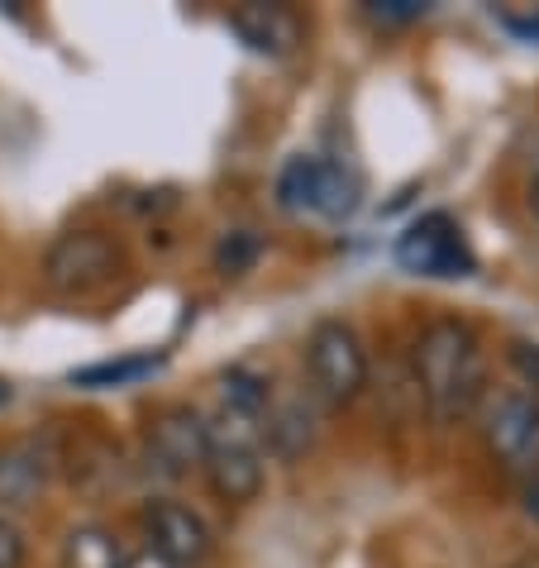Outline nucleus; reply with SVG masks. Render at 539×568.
I'll list each match as a JSON object with an SVG mask.
<instances>
[{"label": "nucleus", "mask_w": 539, "mask_h": 568, "mask_svg": "<svg viewBox=\"0 0 539 568\" xmlns=\"http://www.w3.org/2000/svg\"><path fill=\"white\" fill-rule=\"evenodd\" d=\"M368 14L377 24H410L425 14V0H373Z\"/></svg>", "instance_id": "nucleus-17"}, {"label": "nucleus", "mask_w": 539, "mask_h": 568, "mask_svg": "<svg viewBox=\"0 0 539 568\" xmlns=\"http://www.w3.org/2000/svg\"><path fill=\"white\" fill-rule=\"evenodd\" d=\"M506 29L520 39H539V14H526V20H520V14H506Z\"/></svg>", "instance_id": "nucleus-20"}, {"label": "nucleus", "mask_w": 539, "mask_h": 568, "mask_svg": "<svg viewBox=\"0 0 539 568\" xmlns=\"http://www.w3.org/2000/svg\"><path fill=\"white\" fill-rule=\"evenodd\" d=\"M120 273H124V254L101 230H68L43 254V282H49V292L72 296V302L77 296L105 292Z\"/></svg>", "instance_id": "nucleus-4"}, {"label": "nucleus", "mask_w": 539, "mask_h": 568, "mask_svg": "<svg viewBox=\"0 0 539 568\" xmlns=\"http://www.w3.org/2000/svg\"><path fill=\"white\" fill-rule=\"evenodd\" d=\"M511 363H516V373H520V387L539 392V344L511 339Z\"/></svg>", "instance_id": "nucleus-19"}, {"label": "nucleus", "mask_w": 539, "mask_h": 568, "mask_svg": "<svg viewBox=\"0 0 539 568\" xmlns=\"http://www.w3.org/2000/svg\"><path fill=\"white\" fill-rule=\"evenodd\" d=\"M205 483H211V493L220 501H234V507H244L263 493V454L258 449H220L211 445L205 449Z\"/></svg>", "instance_id": "nucleus-10"}, {"label": "nucleus", "mask_w": 539, "mask_h": 568, "mask_svg": "<svg viewBox=\"0 0 539 568\" xmlns=\"http://www.w3.org/2000/svg\"><path fill=\"white\" fill-rule=\"evenodd\" d=\"M124 545L115 540V530L96 526V520H87V526H72L68 540H62V568H124Z\"/></svg>", "instance_id": "nucleus-12"}, {"label": "nucleus", "mask_w": 539, "mask_h": 568, "mask_svg": "<svg viewBox=\"0 0 539 568\" xmlns=\"http://www.w3.org/2000/svg\"><path fill=\"white\" fill-rule=\"evenodd\" d=\"M6 402H10V387H6V383H0V406H6Z\"/></svg>", "instance_id": "nucleus-25"}, {"label": "nucleus", "mask_w": 539, "mask_h": 568, "mask_svg": "<svg viewBox=\"0 0 539 568\" xmlns=\"http://www.w3.org/2000/svg\"><path fill=\"white\" fill-rule=\"evenodd\" d=\"M24 530L14 526V520L0 511V568H24Z\"/></svg>", "instance_id": "nucleus-18"}, {"label": "nucleus", "mask_w": 539, "mask_h": 568, "mask_svg": "<svg viewBox=\"0 0 539 568\" xmlns=\"http://www.w3.org/2000/svg\"><path fill=\"white\" fill-rule=\"evenodd\" d=\"M306 373H311V387L315 397L329 402V406H348L363 397L368 387V349H363L358 329L348 321H321L306 335Z\"/></svg>", "instance_id": "nucleus-3"}, {"label": "nucleus", "mask_w": 539, "mask_h": 568, "mask_svg": "<svg viewBox=\"0 0 539 568\" xmlns=\"http://www.w3.org/2000/svg\"><path fill=\"white\" fill-rule=\"evenodd\" d=\"M482 445L497 464L520 468L539 454V392L530 387H487L482 397Z\"/></svg>", "instance_id": "nucleus-5"}, {"label": "nucleus", "mask_w": 539, "mask_h": 568, "mask_svg": "<svg viewBox=\"0 0 539 568\" xmlns=\"http://www.w3.org/2000/svg\"><path fill=\"white\" fill-rule=\"evenodd\" d=\"M511 568H539V549H530V555H520Z\"/></svg>", "instance_id": "nucleus-23"}, {"label": "nucleus", "mask_w": 539, "mask_h": 568, "mask_svg": "<svg viewBox=\"0 0 539 568\" xmlns=\"http://www.w3.org/2000/svg\"><path fill=\"white\" fill-rule=\"evenodd\" d=\"M520 501H526V516H530L535 526H539V473H535V478L526 483V493H520Z\"/></svg>", "instance_id": "nucleus-22"}, {"label": "nucleus", "mask_w": 539, "mask_h": 568, "mask_svg": "<svg viewBox=\"0 0 539 568\" xmlns=\"http://www.w3.org/2000/svg\"><path fill=\"white\" fill-rule=\"evenodd\" d=\"M311 445V412L301 402L292 406H273L267 412V449H277V454H301Z\"/></svg>", "instance_id": "nucleus-15"}, {"label": "nucleus", "mask_w": 539, "mask_h": 568, "mask_svg": "<svg viewBox=\"0 0 539 568\" xmlns=\"http://www.w3.org/2000/svg\"><path fill=\"white\" fill-rule=\"evenodd\" d=\"M220 406L267 420V412H273V387H267L263 373H253V368H244V363H234V368L220 373Z\"/></svg>", "instance_id": "nucleus-14"}, {"label": "nucleus", "mask_w": 539, "mask_h": 568, "mask_svg": "<svg viewBox=\"0 0 539 568\" xmlns=\"http://www.w3.org/2000/svg\"><path fill=\"white\" fill-rule=\"evenodd\" d=\"M396 263L416 277H468L472 267H478L464 230H458L444 211L420 215L416 225L396 240Z\"/></svg>", "instance_id": "nucleus-6"}, {"label": "nucleus", "mask_w": 539, "mask_h": 568, "mask_svg": "<svg viewBox=\"0 0 539 568\" xmlns=\"http://www.w3.org/2000/svg\"><path fill=\"white\" fill-rule=\"evenodd\" d=\"M258 234L253 230H234V234H225V240L215 244V267L225 277H240V273H248L253 267V258H258Z\"/></svg>", "instance_id": "nucleus-16"}, {"label": "nucleus", "mask_w": 539, "mask_h": 568, "mask_svg": "<svg viewBox=\"0 0 539 568\" xmlns=\"http://www.w3.org/2000/svg\"><path fill=\"white\" fill-rule=\"evenodd\" d=\"M410 383L420 392V406L439 425H454L472 416L487 397V358L468 321L439 315L420 329L410 349Z\"/></svg>", "instance_id": "nucleus-1"}, {"label": "nucleus", "mask_w": 539, "mask_h": 568, "mask_svg": "<svg viewBox=\"0 0 539 568\" xmlns=\"http://www.w3.org/2000/svg\"><path fill=\"white\" fill-rule=\"evenodd\" d=\"M144 449H149V464L157 473H167V478H182V473H192V468H205V449H211V439H205V416L186 402L163 406V412L149 416Z\"/></svg>", "instance_id": "nucleus-7"}, {"label": "nucleus", "mask_w": 539, "mask_h": 568, "mask_svg": "<svg viewBox=\"0 0 539 568\" xmlns=\"http://www.w3.org/2000/svg\"><path fill=\"white\" fill-rule=\"evenodd\" d=\"M124 568H177V564H167L163 555H153V549H139V555L124 559Z\"/></svg>", "instance_id": "nucleus-21"}, {"label": "nucleus", "mask_w": 539, "mask_h": 568, "mask_svg": "<svg viewBox=\"0 0 539 568\" xmlns=\"http://www.w3.org/2000/svg\"><path fill=\"white\" fill-rule=\"evenodd\" d=\"M139 526H144L153 555H163L177 568H196V564H205V555H211V526H205L192 507H182V501H172V497L144 501Z\"/></svg>", "instance_id": "nucleus-8"}, {"label": "nucleus", "mask_w": 539, "mask_h": 568, "mask_svg": "<svg viewBox=\"0 0 539 568\" xmlns=\"http://www.w3.org/2000/svg\"><path fill=\"white\" fill-rule=\"evenodd\" d=\"M163 368V354H124V358H105V363H87V368L72 373V387H87V392H101V387H130V383H144Z\"/></svg>", "instance_id": "nucleus-13"}, {"label": "nucleus", "mask_w": 539, "mask_h": 568, "mask_svg": "<svg viewBox=\"0 0 539 568\" xmlns=\"http://www.w3.org/2000/svg\"><path fill=\"white\" fill-rule=\"evenodd\" d=\"M530 211H535V220H539V172H535V182H530Z\"/></svg>", "instance_id": "nucleus-24"}, {"label": "nucleus", "mask_w": 539, "mask_h": 568, "mask_svg": "<svg viewBox=\"0 0 539 568\" xmlns=\"http://www.w3.org/2000/svg\"><path fill=\"white\" fill-rule=\"evenodd\" d=\"M43 483H49V464L34 445H6L0 449V511H24L34 507Z\"/></svg>", "instance_id": "nucleus-11"}, {"label": "nucleus", "mask_w": 539, "mask_h": 568, "mask_svg": "<svg viewBox=\"0 0 539 568\" xmlns=\"http://www.w3.org/2000/svg\"><path fill=\"white\" fill-rule=\"evenodd\" d=\"M230 29L253 53H267V58H287L301 43V20L287 6H258V0H253V6H240L230 14Z\"/></svg>", "instance_id": "nucleus-9"}, {"label": "nucleus", "mask_w": 539, "mask_h": 568, "mask_svg": "<svg viewBox=\"0 0 539 568\" xmlns=\"http://www.w3.org/2000/svg\"><path fill=\"white\" fill-rule=\"evenodd\" d=\"M363 201V182L354 168L329 163V158H292L277 172V206L287 215L311 220H348Z\"/></svg>", "instance_id": "nucleus-2"}]
</instances>
